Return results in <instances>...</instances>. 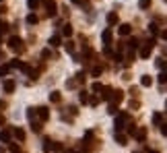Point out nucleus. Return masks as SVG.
<instances>
[{
	"label": "nucleus",
	"instance_id": "obj_4",
	"mask_svg": "<svg viewBox=\"0 0 167 153\" xmlns=\"http://www.w3.org/2000/svg\"><path fill=\"white\" fill-rule=\"evenodd\" d=\"M122 99H124V91H122V89H113V91H112V97H109V104L120 106V104H122Z\"/></svg>",
	"mask_w": 167,
	"mask_h": 153
},
{
	"label": "nucleus",
	"instance_id": "obj_43",
	"mask_svg": "<svg viewBox=\"0 0 167 153\" xmlns=\"http://www.w3.org/2000/svg\"><path fill=\"white\" fill-rule=\"evenodd\" d=\"M159 35H161L163 40H167V29H165V31H161V33H159Z\"/></svg>",
	"mask_w": 167,
	"mask_h": 153
},
{
	"label": "nucleus",
	"instance_id": "obj_46",
	"mask_svg": "<svg viewBox=\"0 0 167 153\" xmlns=\"http://www.w3.org/2000/svg\"><path fill=\"white\" fill-rule=\"evenodd\" d=\"M0 124H4V116L2 114H0Z\"/></svg>",
	"mask_w": 167,
	"mask_h": 153
},
{
	"label": "nucleus",
	"instance_id": "obj_3",
	"mask_svg": "<svg viewBox=\"0 0 167 153\" xmlns=\"http://www.w3.org/2000/svg\"><path fill=\"white\" fill-rule=\"evenodd\" d=\"M153 46H155V40L143 41V46L138 48V56H140V58H149V56H151V52H153Z\"/></svg>",
	"mask_w": 167,
	"mask_h": 153
},
{
	"label": "nucleus",
	"instance_id": "obj_11",
	"mask_svg": "<svg viewBox=\"0 0 167 153\" xmlns=\"http://www.w3.org/2000/svg\"><path fill=\"white\" fill-rule=\"evenodd\" d=\"M130 31H132V27H130V25H128V23H122V25H120V27H118V33L122 35V37H124V35H128V33H130Z\"/></svg>",
	"mask_w": 167,
	"mask_h": 153
},
{
	"label": "nucleus",
	"instance_id": "obj_12",
	"mask_svg": "<svg viewBox=\"0 0 167 153\" xmlns=\"http://www.w3.org/2000/svg\"><path fill=\"white\" fill-rule=\"evenodd\" d=\"M60 44H62V37H60V33H56V35H52V37H50V46H52V48H58Z\"/></svg>",
	"mask_w": 167,
	"mask_h": 153
},
{
	"label": "nucleus",
	"instance_id": "obj_21",
	"mask_svg": "<svg viewBox=\"0 0 167 153\" xmlns=\"http://www.w3.org/2000/svg\"><path fill=\"white\" fill-rule=\"evenodd\" d=\"M103 87H105V85H101V83H97V81H95V83L91 85V91L99 95V93H101V91H103Z\"/></svg>",
	"mask_w": 167,
	"mask_h": 153
},
{
	"label": "nucleus",
	"instance_id": "obj_44",
	"mask_svg": "<svg viewBox=\"0 0 167 153\" xmlns=\"http://www.w3.org/2000/svg\"><path fill=\"white\" fill-rule=\"evenodd\" d=\"M144 153H159V149H147Z\"/></svg>",
	"mask_w": 167,
	"mask_h": 153
},
{
	"label": "nucleus",
	"instance_id": "obj_2",
	"mask_svg": "<svg viewBox=\"0 0 167 153\" xmlns=\"http://www.w3.org/2000/svg\"><path fill=\"white\" fill-rule=\"evenodd\" d=\"M126 124H132V118L126 112L116 116V130H126Z\"/></svg>",
	"mask_w": 167,
	"mask_h": 153
},
{
	"label": "nucleus",
	"instance_id": "obj_22",
	"mask_svg": "<svg viewBox=\"0 0 167 153\" xmlns=\"http://www.w3.org/2000/svg\"><path fill=\"white\" fill-rule=\"evenodd\" d=\"M27 23H29V25H37V23H39V17L35 15V13H31V15H27Z\"/></svg>",
	"mask_w": 167,
	"mask_h": 153
},
{
	"label": "nucleus",
	"instance_id": "obj_50",
	"mask_svg": "<svg viewBox=\"0 0 167 153\" xmlns=\"http://www.w3.org/2000/svg\"><path fill=\"white\" fill-rule=\"evenodd\" d=\"M165 108H167V101H165Z\"/></svg>",
	"mask_w": 167,
	"mask_h": 153
},
{
	"label": "nucleus",
	"instance_id": "obj_40",
	"mask_svg": "<svg viewBox=\"0 0 167 153\" xmlns=\"http://www.w3.org/2000/svg\"><path fill=\"white\" fill-rule=\"evenodd\" d=\"M130 95H132V97H136V95H138V87H132V89H130Z\"/></svg>",
	"mask_w": 167,
	"mask_h": 153
},
{
	"label": "nucleus",
	"instance_id": "obj_13",
	"mask_svg": "<svg viewBox=\"0 0 167 153\" xmlns=\"http://www.w3.org/2000/svg\"><path fill=\"white\" fill-rule=\"evenodd\" d=\"M27 118H29V122H35L37 120V108H27Z\"/></svg>",
	"mask_w": 167,
	"mask_h": 153
},
{
	"label": "nucleus",
	"instance_id": "obj_18",
	"mask_svg": "<svg viewBox=\"0 0 167 153\" xmlns=\"http://www.w3.org/2000/svg\"><path fill=\"white\" fill-rule=\"evenodd\" d=\"M41 147H44V151H54V141H52V139H44V145H41Z\"/></svg>",
	"mask_w": 167,
	"mask_h": 153
},
{
	"label": "nucleus",
	"instance_id": "obj_26",
	"mask_svg": "<svg viewBox=\"0 0 167 153\" xmlns=\"http://www.w3.org/2000/svg\"><path fill=\"white\" fill-rule=\"evenodd\" d=\"M62 35L64 37H70V35H72V27H70V25H62Z\"/></svg>",
	"mask_w": 167,
	"mask_h": 153
},
{
	"label": "nucleus",
	"instance_id": "obj_33",
	"mask_svg": "<svg viewBox=\"0 0 167 153\" xmlns=\"http://www.w3.org/2000/svg\"><path fill=\"white\" fill-rule=\"evenodd\" d=\"M64 48H66V52H68V54H74V41H66V46H64Z\"/></svg>",
	"mask_w": 167,
	"mask_h": 153
},
{
	"label": "nucleus",
	"instance_id": "obj_29",
	"mask_svg": "<svg viewBox=\"0 0 167 153\" xmlns=\"http://www.w3.org/2000/svg\"><path fill=\"white\" fill-rule=\"evenodd\" d=\"M151 4H153V0H138V6H140V8H151Z\"/></svg>",
	"mask_w": 167,
	"mask_h": 153
},
{
	"label": "nucleus",
	"instance_id": "obj_42",
	"mask_svg": "<svg viewBox=\"0 0 167 153\" xmlns=\"http://www.w3.org/2000/svg\"><path fill=\"white\" fill-rule=\"evenodd\" d=\"M70 2H74V4H85V0H70Z\"/></svg>",
	"mask_w": 167,
	"mask_h": 153
},
{
	"label": "nucleus",
	"instance_id": "obj_53",
	"mask_svg": "<svg viewBox=\"0 0 167 153\" xmlns=\"http://www.w3.org/2000/svg\"><path fill=\"white\" fill-rule=\"evenodd\" d=\"M165 2H167V0H165Z\"/></svg>",
	"mask_w": 167,
	"mask_h": 153
},
{
	"label": "nucleus",
	"instance_id": "obj_7",
	"mask_svg": "<svg viewBox=\"0 0 167 153\" xmlns=\"http://www.w3.org/2000/svg\"><path fill=\"white\" fill-rule=\"evenodd\" d=\"M10 139H13V130H10V128H2V130H0V141H2V143H10Z\"/></svg>",
	"mask_w": 167,
	"mask_h": 153
},
{
	"label": "nucleus",
	"instance_id": "obj_45",
	"mask_svg": "<svg viewBox=\"0 0 167 153\" xmlns=\"http://www.w3.org/2000/svg\"><path fill=\"white\" fill-rule=\"evenodd\" d=\"M66 153H81L79 149H70V151H66Z\"/></svg>",
	"mask_w": 167,
	"mask_h": 153
},
{
	"label": "nucleus",
	"instance_id": "obj_37",
	"mask_svg": "<svg viewBox=\"0 0 167 153\" xmlns=\"http://www.w3.org/2000/svg\"><path fill=\"white\" fill-rule=\"evenodd\" d=\"M6 29H8V25H6V23H4V21L0 19V35L4 33V31H6Z\"/></svg>",
	"mask_w": 167,
	"mask_h": 153
},
{
	"label": "nucleus",
	"instance_id": "obj_39",
	"mask_svg": "<svg viewBox=\"0 0 167 153\" xmlns=\"http://www.w3.org/2000/svg\"><path fill=\"white\" fill-rule=\"evenodd\" d=\"M50 56H52V52H50V50H44V52H41V58H50Z\"/></svg>",
	"mask_w": 167,
	"mask_h": 153
},
{
	"label": "nucleus",
	"instance_id": "obj_52",
	"mask_svg": "<svg viewBox=\"0 0 167 153\" xmlns=\"http://www.w3.org/2000/svg\"><path fill=\"white\" fill-rule=\"evenodd\" d=\"M0 2H2V0H0Z\"/></svg>",
	"mask_w": 167,
	"mask_h": 153
},
{
	"label": "nucleus",
	"instance_id": "obj_34",
	"mask_svg": "<svg viewBox=\"0 0 167 153\" xmlns=\"http://www.w3.org/2000/svg\"><path fill=\"white\" fill-rule=\"evenodd\" d=\"M8 149H10V153H21V147L15 143H8Z\"/></svg>",
	"mask_w": 167,
	"mask_h": 153
},
{
	"label": "nucleus",
	"instance_id": "obj_20",
	"mask_svg": "<svg viewBox=\"0 0 167 153\" xmlns=\"http://www.w3.org/2000/svg\"><path fill=\"white\" fill-rule=\"evenodd\" d=\"M60 99H62L60 91H52V93H50V101H52V104H58Z\"/></svg>",
	"mask_w": 167,
	"mask_h": 153
},
{
	"label": "nucleus",
	"instance_id": "obj_51",
	"mask_svg": "<svg viewBox=\"0 0 167 153\" xmlns=\"http://www.w3.org/2000/svg\"><path fill=\"white\" fill-rule=\"evenodd\" d=\"M0 40H2V35H0Z\"/></svg>",
	"mask_w": 167,
	"mask_h": 153
},
{
	"label": "nucleus",
	"instance_id": "obj_14",
	"mask_svg": "<svg viewBox=\"0 0 167 153\" xmlns=\"http://www.w3.org/2000/svg\"><path fill=\"white\" fill-rule=\"evenodd\" d=\"M13 137L17 141H25V130L23 128H13Z\"/></svg>",
	"mask_w": 167,
	"mask_h": 153
},
{
	"label": "nucleus",
	"instance_id": "obj_25",
	"mask_svg": "<svg viewBox=\"0 0 167 153\" xmlns=\"http://www.w3.org/2000/svg\"><path fill=\"white\" fill-rule=\"evenodd\" d=\"M39 4H41V0H27V6H29L31 10H35V8H39Z\"/></svg>",
	"mask_w": 167,
	"mask_h": 153
},
{
	"label": "nucleus",
	"instance_id": "obj_23",
	"mask_svg": "<svg viewBox=\"0 0 167 153\" xmlns=\"http://www.w3.org/2000/svg\"><path fill=\"white\" fill-rule=\"evenodd\" d=\"M112 91H113L112 87H103V91H101V99H107V101H109V97H112Z\"/></svg>",
	"mask_w": 167,
	"mask_h": 153
},
{
	"label": "nucleus",
	"instance_id": "obj_5",
	"mask_svg": "<svg viewBox=\"0 0 167 153\" xmlns=\"http://www.w3.org/2000/svg\"><path fill=\"white\" fill-rule=\"evenodd\" d=\"M147 134H149V130L144 128V126H138V128H134V133H132V137L136 139V141H140L143 143L144 139H147Z\"/></svg>",
	"mask_w": 167,
	"mask_h": 153
},
{
	"label": "nucleus",
	"instance_id": "obj_27",
	"mask_svg": "<svg viewBox=\"0 0 167 153\" xmlns=\"http://www.w3.org/2000/svg\"><path fill=\"white\" fill-rule=\"evenodd\" d=\"M31 130H33V133H41V122H39V120L31 122Z\"/></svg>",
	"mask_w": 167,
	"mask_h": 153
},
{
	"label": "nucleus",
	"instance_id": "obj_1",
	"mask_svg": "<svg viewBox=\"0 0 167 153\" xmlns=\"http://www.w3.org/2000/svg\"><path fill=\"white\" fill-rule=\"evenodd\" d=\"M8 48L13 50V52H17V54H21L25 50V44H23V40H21L19 35H13V37H8Z\"/></svg>",
	"mask_w": 167,
	"mask_h": 153
},
{
	"label": "nucleus",
	"instance_id": "obj_16",
	"mask_svg": "<svg viewBox=\"0 0 167 153\" xmlns=\"http://www.w3.org/2000/svg\"><path fill=\"white\" fill-rule=\"evenodd\" d=\"M118 21H120L118 13H109L107 15V25H118Z\"/></svg>",
	"mask_w": 167,
	"mask_h": 153
},
{
	"label": "nucleus",
	"instance_id": "obj_8",
	"mask_svg": "<svg viewBox=\"0 0 167 153\" xmlns=\"http://www.w3.org/2000/svg\"><path fill=\"white\" fill-rule=\"evenodd\" d=\"M113 139H116V143H118V145H126V141H128V134H126V133H122V130H116Z\"/></svg>",
	"mask_w": 167,
	"mask_h": 153
},
{
	"label": "nucleus",
	"instance_id": "obj_30",
	"mask_svg": "<svg viewBox=\"0 0 167 153\" xmlns=\"http://www.w3.org/2000/svg\"><path fill=\"white\" fill-rule=\"evenodd\" d=\"M79 99H81V104H89V93H87V91H81Z\"/></svg>",
	"mask_w": 167,
	"mask_h": 153
},
{
	"label": "nucleus",
	"instance_id": "obj_17",
	"mask_svg": "<svg viewBox=\"0 0 167 153\" xmlns=\"http://www.w3.org/2000/svg\"><path fill=\"white\" fill-rule=\"evenodd\" d=\"M101 104V95H89V106H99Z\"/></svg>",
	"mask_w": 167,
	"mask_h": 153
},
{
	"label": "nucleus",
	"instance_id": "obj_19",
	"mask_svg": "<svg viewBox=\"0 0 167 153\" xmlns=\"http://www.w3.org/2000/svg\"><path fill=\"white\" fill-rule=\"evenodd\" d=\"M140 85H143V87H151V85H153V79L149 77V74H143V77H140Z\"/></svg>",
	"mask_w": 167,
	"mask_h": 153
},
{
	"label": "nucleus",
	"instance_id": "obj_10",
	"mask_svg": "<svg viewBox=\"0 0 167 153\" xmlns=\"http://www.w3.org/2000/svg\"><path fill=\"white\" fill-rule=\"evenodd\" d=\"M2 87H4V93H13V91H15V87H17V83L13 79H6Z\"/></svg>",
	"mask_w": 167,
	"mask_h": 153
},
{
	"label": "nucleus",
	"instance_id": "obj_35",
	"mask_svg": "<svg viewBox=\"0 0 167 153\" xmlns=\"http://www.w3.org/2000/svg\"><path fill=\"white\" fill-rule=\"evenodd\" d=\"M159 83H161V85H165V83H167V70H163V73L159 74Z\"/></svg>",
	"mask_w": 167,
	"mask_h": 153
},
{
	"label": "nucleus",
	"instance_id": "obj_41",
	"mask_svg": "<svg viewBox=\"0 0 167 153\" xmlns=\"http://www.w3.org/2000/svg\"><path fill=\"white\" fill-rule=\"evenodd\" d=\"M161 133H163V134H167V124H165V122L161 124Z\"/></svg>",
	"mask_w": 167,
	"mask_h": 153
},
{
	"label": "nucleus",
	"instance_id": "obj_31",
	"mask_svg": "<svg viewBox=\"0 0 167 153\" xmlns=\"http://www.w3.org/2000/svg\"><path fill=\"white\" fill-rule=\"evenodd\" d=\"M107 114H112V116H113V114H118V106H116V104H107Z\"/></svg>",
	"mask_w": 167,
	"mask_h": 153
},
{
	"label": "nucleus",
	"instance_id": "obj_28",
	"mask_svg": "<svg viewBox=\"0 0 167 153\" xmlns=\"http://www.w3.org/2000/svg\"><path fill=\"white\" fill-rule=\"evenodd\" d=\"M10 73V64H2L0 66V77H6Z\"/></svg>",
	"mask_w": 167,
	"mask_h": 153
},
{
	"label": "nucleus",
	"instance_id": "obj_49",
	"mask_svg": "<svg viewBox=\"0 0 167 153\" xmlns=\"http://www.w3.org/2000/svg\"><path fill=\"white\" fill-rule=\"evenodd\" d=\"M134 153H144V151H134Z\"/></svg>",
	"mask_w": 167,
	"mask_h": 153
},
{
	"label": "nucleus",
	"instance_id": "obj_36",
	"mask_svg": "<svg viewBox=\"0 0 167 153\" xmlns=\"http://www.w3.org/2000/svg\"><path fill=\"white\" fill-rule=\"evenodd\" d=\"M76 85H79V83H76V79H68V83H66V87H68V89H74V87H76Z\"/></svg>",
	"mask_w": 167,
	"mask_h": 153
},
{
	"label": "nucleus",
	"instance_id": "obj_48",
	"mask_svg": "<svg viewBox=\"0 0 167 153\" xmlns=\"http://www.w3.org/2000/svg\"><path fill=\"white\" fill-rule=\"evenodd\" d=\"M0 153H6V151H4V147H0Z\"/></svg>",
	"mask_w": 167,
	"mask_h": 153
},
{
	"label": "nucleus",
	"instance_id": "obj_38",
	"mask_svg": "<svg viewBox=\"0 0 167 153\" xmlns=\"http://www.w3.org/2000/svg\"><path fill=\"white\" fill-rule=\"evenodd\" d=\"M76 83H79V85L85 83V73H79V74H76Z\"/></svg>",
	"mask_w": 167,
	"mask_h": 153
},
{
	"label": "nucleus",
	"instance_id": "obj_24",
	"mask_svg": "<svg viewBox=\"0 0 167 153\" xmlns=\"http://www.w3.org/2000/svg\"><path fill=\"white\" fill-rule=\"evenodd\" d=\"M101 73H103V66H101V64H95L93 68H91V74H93V77H99Z\"/></svg>",
	"mask_w": 167,
	"mask_h": 153
},
{
	"label": "nucleus",
	"instance_id": "obj_47",
	"mask_svg": "<svg viewBox=\"0 0 167 153\" xmlns=\"http://www.w3.org/2000/svg\"><path fill=\"white\" fill-rule=\"evenodd\" d=\"M4 10H6V8H4V6H0V15H2V13H4Z\"/></svg>",
	"mask_w": 167,
	"mask_h": 153
},
{
	"label": "nucleus",
	"instance_id": "obj_32",
	"mask_svg": "<svg viewBox=\"0 0 167 153\" xmlns=\"http://www.w3.org/2000/svg\"><path fill=\"white\" fill-rule=\"evenodd\" d=\"M149 27H151V33H153V35H159V33H161V31H159V25H157V23H151Z\"/></svg>",
	"mask_w": 167,
	"mask_h": 153
},
{
	"label": "nucleus",
	"instance_id": "obj_15",
	"mask_svg": "<svg viewBox=\"0 0 167 153\" xmlns=\"http://www.w3.org/2000/svg\"><path fill=\"white\" fill-rule=\"evenodd\" d=\"M153 124H155V126L159 128V126L163 124V114H159V112H155V114H153Z\"/></svg>",
	"mask_w": 167,
	"mask_h": 153
},
{
	"label": "nucleus",
	"instance_id": "obj_6",
	"mask_svg": "<svg viewBox=\"0 0 167 153\" xmlns=\"http://www.w3.org/2000/svg\"><path fill=\"white\" fill-rule=\"evenodd\" d=\"M37 118H39V122H45V120L50 118V110L45 108V106H41V108H37Z\"/></svg>",
	"mask_w": 167,
	"mask_h": 153
},
{
	"label": "nucleus",
	"instance_id": "obj_9",
	"mask_svg": "<svg viewBox=\"0 0 167 153\" xmlns=\"http://www.w3.org/2000/svg\"><path fill=\"white\" fill-rule=\"evenodd\" d=\"M112 29H105L103 33H101V41H103V46H112Z\"/></svg>",
	"mask_w": 167,
	"mask_h": 153
}]
</instances>
